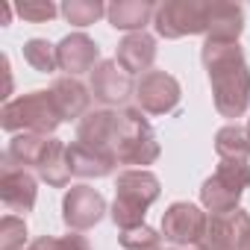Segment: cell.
Instances as JSON below:
<instances>
[{
    "label": "cell",
    "mask_w": 250,
    "mask_h": 250,
    "mask_svg": "<svg viewBox=\"0 0 250 250\" xmlns=\"http://www.w3.org/2000/svg\"><path fill=\"white\" fill-rule=\"evenodd\" d=\"M139 100L150 112H165V109H171L177 103V83L171 77H165V74H150L139 85Z\"/></svg>",
    "instance_id": "obj_8"
},
{
    "label": "cell",
    "mask_w": 250,
    "mask_h": 250,
    "mask_svg": "<svg viewBox=\"0 0 250 250\" xmlns=\"http://www.w3.org/2000/svg\"><path fill=\"white\" fill-rule=\"evenodd\" d=\"M24 56H27V62L36 68V71H53L59 62L53 59V50H50V44L47 42H42V39H33V42H27V47H24Z\"/></svg>",
    "instance_id": "obj_14"
},
{
    "label": "cell",
    "mask_w": 250,
    "mask_h": 250,
    "mask_svg": "<svg viewBox=\"0 0 250 250\" xmlns=\"http://www.w3.org/2000/svg\"><path fill=\"white\" fill-rule=\"evenodd\" d=\"M238 229H250V221L244 212H229L227 218H212L209 238H203V250H235L247 241V235H238Z\"/></svg>",
    "instance_id": "obj_5"
},
{
    "label": "cell",
    "mask_w": 250,
    "mask_h": 250,
    "mask_svg": "<svg viewBox=\"0 0 250 250\" xmlns=\"http://www.w3.org/2000/svg\"><path fill=\"white\" fill-rule=\"evenodd\" d=\"M165 227V238L177 241V244H188V241H203V229H206V218L200 215L197 206L188 203H174L162 221Z\"/></svg>",
    "instance_id": "obj_4"
},
{
    "label": "cell",
    "mask_w": 250,
    "mask_h": 250,
    "mask_svg": "<svg viewBox=\"0 0 250 250\" xmlns=\"http://www.w3.org/2000/svg\"><path fill=\"white\" fill-rule=\"evenodd\" d=\"M59 121H62L59 106H56L53 94H47V91H33L27 97L6 103V109H3V127L6 130L27 127L36 133H50Z\"/></svg>",
    "instance_id": "obj_1"
},
{
    "label": "cell",
    "mask_w": 250,
    "mask_h": 250,
    "mask_svg": "<svg viewBox=\"0 0 250 250\" xmlns=\"http://www.w3.org/2000/svg\"><path fill=\"white\" fill-rule=\"evenodd\" d=\"M100 212H103V197L94 191V188H74L68 197H65V221L68 227H91L100 221Z\"/></svg>",
    "instance_id": "obj_7"
},
{
    "label": "cell",
    "mask_w": 250,
    "mask_h": 250,
    "mask_svg": "<svg viewBox=\"0 0 250 250\" xmlns=\"http://www.w3.org/2000/svg\"><path fill=\"white\" fill-rule=\"evenodd\" d=\"M247 183H250V171L244 165H224L218 171V177L206 183L203 200H206V206L212 212H227L238 200V194H241V188Z\"/></svg>",
    "instance_id": "obj_3"
},
{
    "label": "cell",
    "mask_w": 250,
    "mask_h": 250,
    "mask_svg": "<svg viewBox=\"0 0 250 250\" xmlns=\"http://www.w3.org/2000/svg\"><path fill=\"white\" fill-rule=\"evenodd\" d=\"M3 250H15V241H21V235H27V229H24V221H18V218H6L3 221Z\"/></svg>",
    "instance_id": "obj_18"
},
{
    "label": "cell",
    "mask_w": 250,
    "mask_h": 250,
    "mask_svg": "<svg viewBox=\"0 0 250 250\" xmlns=\"http://www.w3.org/2000/svg\"><path fill=\"white\" fill-rule=\"evenodd\" d=\"M147 12H150V6H142V3L127 6V3H121V6H112V9H109V18H112L115 27L130 30V27H142L145 18H147Z\"/></svg>",
    "instance_id": "obj_13"
},
{
    "label": "cell",
    "mask_w": 250,
    "mask_h": 250,
    "mask_svg": "<svg viewBox=\"0 0 250 250\" xmlns=\"http://www.w3.org/2000/svg\"><path fill=\"white\" fill-rule=\"evenodd\" d=\"M50 94H53V100H56L62 118H74L77 112L85 109V91H83V85L74 83V80H59Z\"/></svg>",
    "instance_id": "obj_11"
},
{
    "label": "cell",
    "mask_w": 250,
    "mask_h": 250,
    "mask_svg": "<svg viewBox=\"0 0 250 250\" xmlns=\"http://www.w3.org/2000/svg\"><path fill=\"white\" fill-rule=\"evenodd\" d=\"M0 194H3V203L12 212H27L36 200V180L15 165L3 168V183H0Z\"/></svg>",
    "instance_id": "obj_6"
},
{
    "label": "cell",
    "mask_w": 250,
    "mask_h": 250,
    "mask_svg": "<svg viewBox=\"0 0 250 250\" xmlns=\"http://www.w3.org/2000/svg\"><path fill=\"white\" fill-rule=\"evenodd\" d=\"M153 177L150 174H124L118 180V200H115V221L130 229V227H139L142 224V215H145V206L156 197L159 188H147L142 191V186H147Z\"/></svg>",
    "instance_id": "obj_2"
},
{
    "label": "cell",
    "mask_w": 250,
    "mask_h": 250,
    "mask_svg": "<svg viewBox=\"0 0 250 250\" xmlns=\"http://www.w3.org/2000/svg\"><path fill=\"white\" fill-rule=\"evenodd\" d=\"M18 15L21 18H30V21H47L56 15V9L50 3H21L18 6Z\"/></svg>",
    "instance_id": "obj_17"
},
{
    "label": "cell",
    "mask_w": 250,
    "mask_h": 250,
    "mask_svg": "<svg viewBox=\"0 0 250 250\" xmlns=\"http://www.w3.org/2000/svg\"><path fill=\"white\" fill-rule=\"evenodd\" d=\"M91 83H94V94L100 97V100H124L127 97V77L124 74H118V68L112 65V62H106V65H100L97 71H94V77H91Z\"/></svg>",
    "instance_id": "obj_10"
},
{
    "label": "cell",
    "mask_w": 250,
    "mask_h": 250,
    "mask_svg": "<svg viewBox=\"0 0 250 250\" xmlns=\"http://www.w3.org/2000/svg\"><path fill=\"white\" fill-rule=\"evenodd\" d=\"M97 59V47L85 39V36H71L59 44L56 62L68 71V74H83L85 68H91V62Z\"/></svg>",
    "instance_id": "obj_9"
},
{
    "label": "cell",
    "mask_w": 250,
    "mask_h": 250,
    "mask_svg": "<svg viewBox=\"0 0 250 250\" xmlns=\"http://www.w3.org/2000/svg\"><path fill=\"white\" fill-rule=\"evenodd\" d=\"M118 56H121V62H124L127 71H139L153 59V42L147 36H133V39H127L121 44Z\"/></svg>",
    "instance_id": "obj_12"
},
{
    "label": "cell",
    "mask_w": 250,
    "mask_h": 250,
    "mask_svg": "<svg viewBox=\"0 0 250 250\" xmlns=\"http://www.w3.org/2000/svg\"><path fill=\"white\" fill-rule=\"evenodd\" d=\"M30 250H88V244L83 241V235H68L62 241H56V238H39Z\"/></svg>",
    "instance_id": "obj_16"
},
{
    "label": "cell",
    "mask_w": 250,
    "mask_h": 250,
    "mask_svg": "<svg viewBox=\"0 0 250 250\" xmlns=\"http://www.w3.org/2000/svg\"><path fill=\"white\" fill-rule=\"evenodd\" d=\"M100 12H103V9H100L97 3H68V6H65L68 21H71V24H80V27H83V24H91Z\"/></svg>",
    "instance_id": "obj_15"
}]
</instances>
